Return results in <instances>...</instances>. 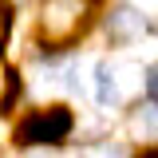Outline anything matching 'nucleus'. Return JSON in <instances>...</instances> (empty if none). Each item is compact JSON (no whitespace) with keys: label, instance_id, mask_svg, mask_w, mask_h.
Returning a JSON list of instances; mask_svg holds the SVG:
<instances>
[{"label":"nucleus","instance_id":"4","mask_svg":"<svg viewBox=\"0 0 158 158\" xmlns=\"http://www.w3.org/2000/svg\"><path fill=\"white\" fill-rule=\"evenodd\" d=\"M142 16H138L135 8H115L111 12V20H107V32H111V40L115 44H131V40L142 36Z\"/></svg>","mask_w":158,"mask_h":158},{"label":"nucleus","instance_id":"1","mask_svg":"<svg viewBox=\"0 0 158 158\" xmlns=\"http://www.w3.org/2000/svg\"><path fill=\"white\" fill-rule=\"evenodd\" d=\"M95 16V0H40V36L52 48L75 44Z\"/></svg>","mask_w":158,"mask_h":158},{"label":"nucleus","instance_id":"7","mask_svg":"<svg viewBox=\"0 0 158 158\" xmlns=\"http://www.w3.org/2000/svg\"><path fill=\"white\" fill-rule=\"evenodd\" d=\"M87 158H123V146H111V142H95Z\"/></svg>","mask_w":158,"mask_h":158},{"label":"nucleus","instance_id":"10","mask_svg":"<svg viewBox=\"0 0 158 158\" xmlns=\"http://www.w3.org/2000/svg\"><path fill=\"white\" fill-rule=\"evenodd\" d=\"M36 158H44V154H36Z\"/></svg>","mask_w":158,"mask_h":158},{"label":"nucleus","instance_id":"2","mask_svg":"<svg viewBox=\"0 0 158 158\" xmlns=\"http://www.w3.org/2000/svg\"><path fill=\"white\" fill-rule=\"evenodd\" d=\"M75 118L67 107H40V111H28V115L16 123V146H59L63 138L71 135Z\"/></svg>","mask_w":158,"mask_h":158},{"label":"nucleus","instance_id":"6","mask_svg":"<svg viewBox=\"0 0 158 158\" xmlns=\"http://www.w3.org/2000/svg\"><path fill=\"white\" fill-rule=\"evenodd\" d=\"M12 95H16V83H12V71H8V63L0 59V111L12 103Z\"/></svg>","mask_w":158,"mask_h":158},{"label":"nucleus","instance_id":"8","mask_svg":"<svg viewBox=\"0 0 158 158\" xmlns=\"http://www.w3.org/2000/svg\"><path fill=\"white\" fill-rule=\"evenodd\" d=\"M8 32H12V12H8V4L0 0V44L8 40Z\"/></svg>","mask_w":158,"mask_h":158},{"label":"nucleus","instance_id":"5","mask_svg":"<svg viewBox=\"0 0 158 158\" xmlns=\"http://www.w3.org/2000/svg\"><path fill=\"white\" fill-rule=\"evenodd\" d=\"M95 99L103 107H118V99H123L118 95V83H115V67H111L107 59L95 67Z\"/></svg>","mask_w":158,"mask_h":158},{"label":"nucleus","instance_id":"9","mask_svg":"<svg viewBox=\"0 0 158 158\" xmlns=\"http://www.w3.org/2000/svg\"><path fill=\"white\" fill-rule=\"evenodd\" d=\"M142 158H158V150H150V154H142Z\"/></svg>","mask_w":158,"mask_h":158},{"label":"nucleus","instance_id":"3","mask_svg":"<svg viewBox=\"0 0 158 158\" xmlns=\"http://www.w3.org/2000/svg\"><path fill=\"white\" fill-rule=\"evenodd\" d=\"M127 131L138 138V142H158V99H146L131 111V123Z\"/></svg>","mask_w":158,"mask_h":158}]
</instances>
